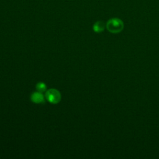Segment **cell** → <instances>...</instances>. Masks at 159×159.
Segmentation results:
<instances>
[{
  "label": "cell",
  "mask_w": 159,
  "mask_h": 159,
  "mask_svg": "<svg viewBox=\"0 0 159 159\" xmlns=\"http://www.w3.org/2000/svg\"><path fill=\"white\" fill-rule=\"evenodd\" d=\"M106 27L111 33H118L123 29L124 24L121 20L117 18H114L110 19L107 22Z\"/></svg>",
  "instance_id": "6da1fadb"
},
{
  "label": "cell",
  "mask_w": 159,
  "mask_h": 159,
  "mask_svg": "<svg viewBox=\"0 0 159 159\" xmlns=\"http://www.w3.org/2000/svg\"><path fill=\"white\" fill-rule=\"evenodd\" d=\"M45 98L50 103L55 104L60 101L61 96L58 90L52 88L47 90L45 93Z\"/></svg>",
  "instance_id": "7a4b0ae2"
},
{
  "label": "cell",
  "mask_w": 159,
  "mask_h": 159,
  "mask_svg": "<svg viewBox=\"0 0 159 159\" xmlns=\"http://www.w3.org/2000/svg\"><path fill=\"white\" fill-rule=\"evenodd\" d=\"M30 99L34 103L40 104L44 101V97L41 92L37 91V92L33 93L31 94Z\"/></svg>",
  "instance_id": "3957f363"
},
{
  "label": "cell",
  "mask_w": 159,
  "mask_h": 159,
  "mask_svg": "<svg viewBox=\"0 0 159 159\" xmlns=\"http://www.w3.org/2000/svg\"><path fill=\"white\" fill-rule=\"evenodd\" d=\"M104 27H105V25H104V22H102L101 21H98V22H96L94 24L93 30L94 32L99 33V32H101L102 31H103L104 29Z\"/></svg>",
  "instance_id": "277c9868"
},
{
  "label": "cell",
  "mask_w": 159,
  "mask_h": 159,
  "mask_svg": "<svg viewBox=\"0 0 159 159\" xmlns=\"http://www.w3.org/2000/svg\"><path fill=\"white\" fill-rule=\"evenodd\" d=\"M35 88H36L37 91H39L41 93L45 91L46 89H47V86H46L45 84L43 82H39V83H37Z\"/></svg>",
  "instance_id": "5b68a950"
}]
</instances>
